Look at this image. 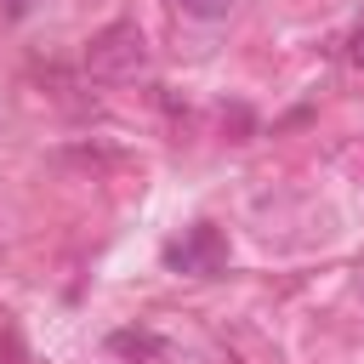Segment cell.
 I'll list each match as a JSON object with an SVG mask.
<instances>
[{
    "label": "cell",
    "instance_id": "obj_1",
    "mask_svg": "<svg viewBox=\"0 0 364 364\" xmlns=\"http://www.w3.org/2000/svg\"><path fill=\"white\" fill-rule=\"evenodd\" d=\"M142 63H148V40L136 23H108L85 46V68L97 80H131V74H142Z\"/></svg>",
    "mask_w": 364,
    "mask_h": 364
},
{
    "label": "cell",
    "instance_id": "obj_2",
    "mask_svg": "<svg viewBox=\"0 0 364 364\" xmlns=\"http://www.w3.org/2000/svg\"><path fill=\"white\" fill-rule=\"evenodd\" d=\"M222 262H228V239H222L216 228H205V222L188 228L176 245H165V267H176V273H199V279H205V273H216Z\"/></svg>",
    "mask_w": 364,
    "mask_h": 364
},
{
    "label": "cell",
    "instance_id": "obj_3",
    "mask_svg": "<svg viewBox=\"0 0 364 364\" xmlns=\"http://www.w3.org/2000/svg\"><path fill=\"white\" fill-rule=\"evenodd\" d=\"M108 347H114V353H131V358H142V353L154 358V353H159V336H148V330H119Z\"/></svg>",
    "mask_w": 364,
    "mask_h": 364
},
{
    "label": "cell",
    "instance_id": "obj_4",
    "mask_svg": "<svg viewBox=\"0 0 364 364\" xmlns=\"http://www.w3.org/2000/svg\"><path fill=\"white\" fill-rule=\"evenodd\" d=\"M182 17H199V23H222L233 11V0H171Z\"/></svg>",
    "mask_w": 364,
    "mask_h": 364
},
{
    "label": "cell",
    "instance_id": "obj_5",
    "mask_svg": "<svg viewBox=\"0 0 364 364\" xmlns=\"http://www.w3.org/2000/svg\"><path fill=\"white\" fill-rule=\"evenodd\" d=\"M23 6H28V0H6V11H11V17H23Z\"/></svg>",
    "mask_w": 364,
    "mask_h": 364
}]
</instances>
